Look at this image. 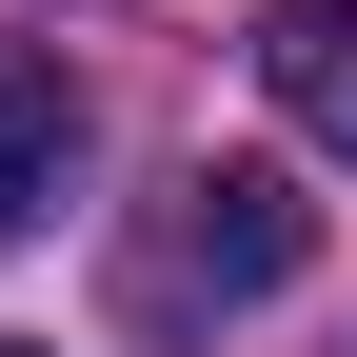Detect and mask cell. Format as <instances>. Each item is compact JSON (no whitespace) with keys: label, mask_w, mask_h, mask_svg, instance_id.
Returning a JSON list of instances; mask_svg holds the SVG:
<instances>
[{"label":"cell","mask_w":357,"mask_h":357,"mask_svg":"<svg viewBox=\"0 0 357 357\" xmlns=\"http://www.w3.org/2000/svg\"><path fill=\"white\" fill-rule=\"evenodd\" d=\"M0 357H40V337H0Z\"/></svg>","instance_id":"cell-4"},{"label":"cell","mask_w":357,"mask_h":357,"mask_svg":"<svg viewBox=\"0 0 357 357\" xmlns=\"http://www.w3.org/2000/svg\"><path fill=\"white\" fill-rule=\"evenodd\" d=\"M60 178H79V100H60L40 60H0V258L60 218Z\"/></svg>","instance_id":"cell-3"},{"label":"cell","mask_w":357,"mask_h":357,"mask_svg":"<svg viewBox=\"0 0 357 357\" xmlns=\"http://www.w3.org/2000/svg\"><path fill=\"white\" fill-rule=\"evenodd\" d=\"M298 258H318V199H298L278 159H199L178 178V218H159V258H139V318H238V298H278Z\"/></svg>","instance_id":"cell-1"},{"label":"cell","mask_w":357,"mask_h":357,"mask_svg":"<svg viewBox=\"0 0 357 357\" xmlns=\"http://www.w3.org/2000/svg\"><path fill=\"white\" fill-rule=\"evenodd\" d=\"M258 100L318 159H357V0H258Z\"/></svg>","instance_id":"cell-2"}]
</instances>
